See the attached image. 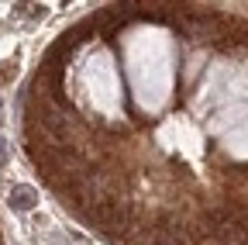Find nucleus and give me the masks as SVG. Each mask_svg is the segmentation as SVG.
Listing matches in <instances>:
<instances>
[{
	"label": "nucleus",
	"instance_id": "nucleus-2",
	"mask_svg": "<svg viewBox=\"0 0 248 245\" xmlns=\"http://www.w3.org/2000/svg\"><path fill=\"white\" fill-rule=\"evenodd\" d=\"M35 204H38V194L31 190V187H14L11 190V207L14 211H31Z\"/></svg>",
	"mask_w": 248,
	"mask_h": 245
},
{
	"label": "nucleus",
	"instance_id": "nucleus-1",
	"mask_svg": "<svg viewBox=\"0 0 248 245\" xmlns=\"http://www.w3.org/2000/svg\"><path fill=\"white\" fill-rule=\"evenodd\" d=\"M214 238H217V245H248V228H241L238 221H228L214 231Z\"/></svg>",
	"mask_w": 248,
	"mask_h": 245
}]
</instances>
